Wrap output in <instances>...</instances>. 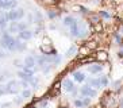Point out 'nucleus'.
<instances>
[{"label":"nucleus","instance_id":"nucleus-2","mask_svg":"<svg viewBox=\"0 0 123 108\" xmlns=\"http://www.w3.org/2000/svg\"><path fill=\"white\" fill-rule=\"evenodd\" d=\"M62 88H64L66 92L72 93L73 97H76V95H77V88H76V85H74V83H73V80L65 78L64 81H62Z\"/></svg>","mask_w":123,"mask_h":108},{"label":"nucleus","instance_id":"nucleus-16","mask_svg":"<svg viewBox=\"0 0 123 108\" xmlns=\"http://www.w3.org/2000/svg\"><path fill=\"white\" fill-rule=\"evenodd\" d=\"M77 51V47L76 46H70L69 47V50L66 51V57H72V55H74Z\"/></svg>","mask_w":123,"mask_h":108},{"label":"nucleus","instance_id":"nucleus-6","mask_svg":"<svg viewBox=\"0 0 123 108\" xmlns=\"http://www.w3.org/2000/svg\"><path fill=\"white\" fill-rule=\"evenodd\" d=\"M73 80L79 84H83L87 80V76H85L84 72H81V70H76V72H73Z\"/></svg>","mask_w":123,"mask_h":108},{"label":"nucleus","instance_id":"nucleus-15","mask_svg":"<svg viewBox=\"0 0 123 108\" xmlns=\"http://www.w3.org/2000/svg\"><path fill=\"white\" fill-rule=\"evenodd\" d=\"M73 104H74L76 108H84L85 107V103H84L83 99H74V100H73Z\"/></svg>","mask_w":123,"mask_h":108},{"label":"nucleus","instance_id":"nucleus-5","mask_svg":"<svg viewBox=\"0 0 123 108\" xmlns=\"http://www.w3.org/2000/svg\"><path fill=\"white\" fill-rule=\"evenodd\" d=\"M33 35H34V32L31 31V30H29V29L18 32V38L19 39H22V41H30L31 38H33Z\"/></svg>","mask_w":123,"mask_h":108},{"label":"nucleus","instance_id":"nucleus-23","mask_svg":"<svg viewBox=\"0 0 123 108\" xmlns=\"http://www.w3.org/2000/svg\"><path fill=\"white\" fill-rule=\"evenodd\" d=\"M22 100H25V99H23L22 96H18V97L14 100V103H15V104H20V103H22Z\"/></svg>","mask_w":123,"mask_h":108},{"label":"nucleus","instance_id":"nucleus-10","mask_svg":"<svg viewBox=\"0 0 123 108\" xmlns=\"http://www.w3.org/2000/svg\"><path fill=\"white\" fill-rule=\"evenodd\" d=\"M8 32L10 34H15V32H20L19 30V20L18 22H11L8 26Z\"/></svg>","mask_w":123,"mask_h":108},{"label":"nucleus","instance_id":"nucleus-30","mask_svg":"<svg viewBox=\"0 0 123 108\" xmlns=\"http://www.w3.org/2000/svg\"><path fill=\"white\" fill-rule=\"evenodd\" d=\"M61 108H66V107H61Z\"/></svg>","mask_w":123,"mask_h":108},{"label":"nucleus","instance_id":"nucleus-13","mask_svg":"<svg viewBox=\"0 0 123 108\" xmlns=\"http://www.w3.org/2000/svg\"><path fill=\"white\" fill-rule=\"evenodd\" d=\"M18 76H19V78H20V80H25V81H29V83L33 80V77H34V76L27 74L25 70H19V72H18Z\"/></svg>","mask_w":123,"mask_h":108},{"label":"nucleus","instance_id":"nucleus-18","mask_svg":"<svg viewBox=\"0 0 123 108\" xmlns=\"http://www.w3.org/2000/svg\"><path fill=\"white\" fill-rule=\"evenodd\" d=\"M31 90L29 89V88H27V89H23V92H22V97L23 99H30V97H31Z\"/></svg>","mask_w":123,"mask_h":108},{"label":"nucleus","instance_id":"nucleus-20","mask_svg":"<svg viewBox=\"0 0 123 108\" xmlns=\"http://www.w3.org/2000/svg\"><path fill=\"white\" fill-rule=\"evenodd\" d=\"M100 16L104 19H111V15L107 12V11H100Z\"/></svg>","mask_w":123,"mask_h":108},{"label":"nucleus","instance_id":"nucleus-25","mask_svg":"<svg viewBox=\"0 0 123 108\" xmlns=\"http://www.w3.org/2000/svg\"><path fill=\"white\" fill-rule=\"evenodd\" d=\"M6 74H7V73H3V72H0V83H3L4 80L7 78V76H6Z\"/></svg>","mask_w":123,"mask_h":108},{"label":"nucleus","instance_id":"nucleus-26","mask_svg":"<svg viewBox=\"0 0 123 108\" xmlns=\"http://www.w3.org/2000/svg\"><path fill=\"white\" fill-rule=\"evenodd\" d=\"M47 15H49V18H50V19H54L55 18V12H53V11H49Z\"/></svg>","mask_w":123,"mask_h":108},{"label":"nucleus","instance_id":"nucleus-7","mask_svg":"<svg viewBox=\"0 0 123 108\" xmlns=\"http://www.w3.org/2000/svg\"><path fill=\"white\" fill-rule=\"evenodd\" d=\"M23 65H25L26 68H30V69H34L37 65V61H35V57L33 55H27L25 58V61H23Z\"/></svg>","mask_w":123,"mask_h":108},{"label":"nucleus","instance_id":"nucleus-19","mask_svg":"<svg viewBox=\"0 0 123 108\" xmlns=\"http://www.w3.org/2000/svg\"><path fill=\"white\" fill-rule=\"evenodd\" d=\"M4 95H7V86L4 84H0V96H4Z\"/></svg>","mask_w":123,"mask_h":108},{"label":"nucleus","instance_id":"nucleus-29","mask_svg":"<svg viewBox=\"0 0 123 108\" xmlns=\"http://www.w3.org/2000/svg\"><path fill=\"white\" fill-rule=\"evenodd\" d=\"M39 108H46V107H43V105H41V107Z\"/></svg>","mask_w":123,"mask_h":108},{"label":"nucleus","instance_id":"nucleus-28","mask_svg":"<svg viewBox=\"0 0 123 108\" xmlns=\"http://www.w3.org/2000/svg\"><path fill=\"white\" fill-rule=\"evenodd\" d=\"M6 55H7V54L4 53L3 50H1V49H0V58H3V57H6Z\"/></svg>","mask_w":123,"mask_h":108},{"label":"nucleus","instance_id":"nucleus-24","mask_svg":"<svg viewBox=\"0 0 123 108\" xmlns=\"http://www.w3.org/2000/svg\"><path fill=\"white\" fill-rule=\"evenodd\" d=\"M14 64H15V66H16V68H22V69H23V66H25V65L20 64V61H19V60H15Z\"/></svg>","mask_w":123,"mask_h":108},{"label":"nucleus","instance_id":"nucleus-14","mask_svg":"<svg viewBox=\"0 0 123 108\" xmlns=\"http://www.w3.org/2000/svg\"><path fill=\"white\" fill-rule=\"evenodd\" d=\"M108 58V53L107 51H98V54H96V60L98 61H105Z\"/></svg>","mask_w":123,"mask_h":108},{"label":"nucleus","instance_id":"nucleus-21","mask_svg":"<svg viewBox=\"0 0 123 108\" xmlns=\"http://www.w3.org/2000/svg\"><path fill=\"white\" fill-rule=\"evenodd\" d=\"M115 41H116V45H122V36H120L119 32L115 34Z\"/></svg>","mask_w":123,"mask_h":108},{"label":"nucleus","instance_id":"nucleus-9","mask_svg":"<svg viewBox=\"0 0 123 108\" xmlns=\"http://www.w3.org/2000/svg\"><path fill=\"white\" fill-rule=\"evenodd\" d=\"M88 70H89L91 74H98V73H100L101 70H103V65H100V64H91L89 68H88Z\"/></svg>","mask_w":123,"mask_h":108},{"label":"nucleus","instance_id":"nucleus-1","mask_svg":"<svg viewBox=\"0 0 123 108\" xmlns=\"http://www.w3.org/2000/svg\"><path fill=\"white\" fill-rule=\"evenodd\" d=\"M25 15L26 12L23 8H12L6 12V18L8 19V22H18L25 18Z\"/></svg>","mask_w":123,"mask_h":108},{"label":"nucleus","instance_id":"nucleus-27","mask_svg":"<svg viewBox=\"0 0 123 108\" xmlns=\"http://www.w3.org/2000/svg\"><path fill=\"white\" fill-rule=\"evenodd\" d=\"M11 105V103H4V104H1V108H8Z\"/></svg>","mask_w":123,"mask_h":108},{"label":"nucleus","instance_id":"nucleus-3","mask_svg":"<svg viewBox=\"0 0 123 108\" xmlns=\"http://www.w3.org/2000/svg\"><path fill=\"white\" fill-rule=\"evenodd\" d=\"M80 93L83 95L84 97H91V99H93V97H96V89L87 84V85H83L80 88Z\"/></svg>","mask_w":123,"mask_h":108},{"label":"nucleus","instance_id":"nucleus-4","mask_svg":"<svg viewBox=\"0 0 123 108\" xmlns=\"http://www.w3.org/2000/svg\"><path fill=\"white\" fill-rule=\"evenodd\" d=\"M6 86H7V95H16L19 92V83L15 80L8 81Z\"/></svg>","mask_w":123,"mask_h":108},{"label":"nucleus","instance_id":"nucleus-8","mask_svg":"<svg viewBox=\"0 0 123 108\" xmlns=\"http://www.w3.org/2000/svg\"><path fill=\"white\" fill-rule=\"evenodd\" d=\"M88 85H91L92 88H95V89L103 88V86H101L100 77H92V78H88Z\"/></svg>","mask_w":123,"mask_h":108},{"label":"nucleus","instance_id":"nucleus-31","mask_svg":"<svg viewBox=\"0 0 123 108\" xmlns=\"http://www.w3.org/2000/svg\"><path fill=\"white\" fill-rule=\"evenodd\" d=\"M0 107H1V104H0Z\"/></svg>","mask_w":123,"mask_h":108},{"label":"nucleus","instance_id":"nucleus-22","mask_svg":"<svg viewBox=\"0 0 123 108\" xmlns=\"http://www.w3.org/2000/svg\"><path fill=\"white\" fill-rule=\"evenodd\" d=\"M30 85L33 86V88H37V86H38V78H35V77H33V80L30 81Z\"/></svg>","mask_w":123,"mask_h":108},{"label":"nucleus","instance_id":"nucleus-12","mask_svg":"<svg viewBox=\"0 0 123 108\" xmlns=\"http://www.w3.org/2000/svg\"><path fill=\"white\" fill-rule=\"evenodd\" d=\"M8 27V19L6 18V14H0V30L3 31Z\"/></svg>","mask_w":123,"mask_h":108},{"label":"nucleus","instance_id":"nucleus-17","mask_svg":"<svg viewBox=\"0 0 123 108\" xmlns=\"http://www.w3.org/2000/svg\"><path fill=\"white\" fill-rule=\"evenodd\" d=\"M100 81H101V86H107L108 85V77H107L105 74L100 76Z\"/></svg>","mask_w":123,"mask_h":108},{"label":"nucleus","instance_id":"nucleus-11","mask_svg":"<svg viewBox=\"0 0 123 108\" xmlns=\"http://www.w3.org/2000/svg\"><path fill=\"white\" fill-rule=\"evenodd\" d=\"M76 20H77V19L73 18L72 15H68V16H65V18L62 19V23H64V26H66V27H70V26H72Z\"/></svg>","mask_w":123,"mask_h":108}]
</instances>
